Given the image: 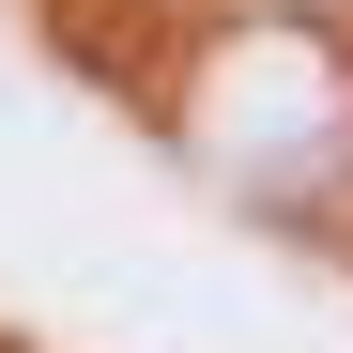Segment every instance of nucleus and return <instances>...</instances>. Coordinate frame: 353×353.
Wrapping results in <instances>:
<instances>
[]
</instances>
